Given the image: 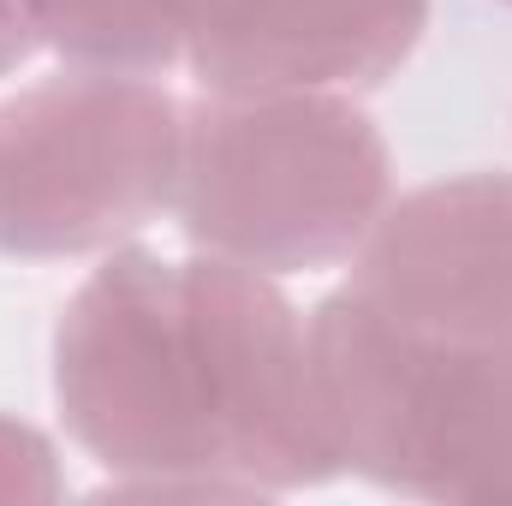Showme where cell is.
Here are the masks:
<instances>
[{"instance_id":"obj_11","label":"cell","mask_w":512,"mask_h":506,"mask_svg":"<svg viewBox=\"0 0 512 506\" xmlns=\"http://www.w3.org/2000/svg\"><path fill=\"white\" fill-rule=\"evenodd\" d=\"M36 48H42V36L24 12V0H0V78H12Z\"/></svg>"},{"instance_id":"obj_12","label":"cell","mask_w":512,"mask_h":506,"mask_svg":"<svg viewBox=\"0 0 512 506\" xmlns=\"http://www.w3.org/2000/svg\"><path fill=\"white\" fill-rule=\"evenodd\" d=\"M173 6H179V24H185V42H191V36H197V30H203V24L215 18V12H227L233 0H173Z\"/></svg>"},{"instance_id":"obj_8","label":"cell","mask_w":512,"mask_h":506,"mask_svg":"<svg viewBox=\"0 0 512 506\" xmlns=\"http://www.w3.org/2000/svg\"><path fill=\"white\" fill-rule=\"evenodd\" d=\"M417 501H512V334L429 352L411 489Z\"/></svg>"},{"instance_id":"obj_2","label":"cell","mask_w":512,"mask_h":506,"mask_svg":"<svg viewBox=\"0 0 512 506\" xmlns=\"http://www.w3.org/2000/svg\"><path fill=\"white\" fill-rule=\"evenodd\" d=\"M54 405L108 495L251 501L227 471L185 262L114 245L54 322Z\"/></svg>"},{"instance_id":"obj_9","label":"cell","mask_w":512,"mask_h":506,"mask_svg":"<svg viewBox=\"0 0 512 506\" xmlns=\"http://www.w3.org/2000/svg\"><path fill=\"white\" fill-rule=\"evenodd\" d=\"M42 48L84 72L161 78L185 60V24L173 0H24Z\"/></svg>"},{"instance_id":"obj_3","label":"cell","mask_w":512,"mask_h":506,"mask_svg":"<svg viewBox=\"0 0 512 506\" xmlns=\"http://www.w3.org/2000/svg\"><path fill=\"white\" fill-rule=\"evenodd\" d=\"M185 108L137 72L66 66L0 102V256L66 262L131 245L173 209Z\"/></svg>"},{"instance_id":"obj_6","label":"cell","mask_w":512,"mask_h":506,"mask_svg":"<svg viewBox=\"0 0 512 506\" xmlns=\"http://www.w3.org/2000/svg\"><path fill=\"white\" fill-rule=\"evenodd\" d=\"M423 30L429 0H233L185 42V66L209 96H352L387 84Z\"/></svg>"},{"instance_id":"obj_4","label":"cell","mask_w":512,"mask_h":506,"mask_svg":"<svg viewBox=\"0 0 512 506\" xmlns=\"http://www.w3.org/2000/svg\"><path fill=\"white\" fill-rule=\"evenodd\" d=\"M185 292L209 364V411L227 471L251 495H298L340 477L316 405L310 316H298L274 274L203 251L185 262Z\"/></svg>"},{"instance_id":"obj_5","label":"cell","mask_w":512,"mask_h":506,"mask_svg":"<svg viewBox=\"0 0 512 506\" xmlns=\"http://www.w3.org/2000/svg\"><path fill=\"white\" fill-rule=\"evenodd\" d=\"M352 286L399 328L477 346L512 334V167L387 197L352 256Z\"/></svg>"},{"instance_id":"obj_1","label":"cell","mask_w":512,"mask_h":506,"mask_svg":"<svg viewBox=\"0 0 512 506\" xmlns=\"http://www.w3.org/2000/svg\"><path fill=\"white\" fill-rule=\"evenodd\" d=\"M393 197L376 120L340 90L209 96L185 108L173 221L203 256L256 274L352 262Z\"/></svg>"},{"instance_id":"obj_13","label":"cell","mask_w":512,"mask_h":506,"mask_svg":"<svg viewBox=\"0 0 512 506\" xmlns=\"http://www.w3.org/2000/svg\"><path fill=\"white\" fill-rule=\"evenodd\" d=\"M507 6H512V0H507Z\"/></svg>"},{"instance_id":"obj_7","label":"cell","mask_w":512,"mask_h":506,"mask_svg":"<svg viewBox=\"0 0 512 506\" xmlns=\"http://www.w3.org/2000/svg\"><path fill=\"white\" fill-rule=\"evenodd\" d=\"M429 352L435 340L399 328L358 286L328 292L310 310V370L328 447L340 471L387 495L411 489V441H417Z\"/></svg>"},{"instance_id":"obj_10","label":"cell","mask_w":512,"mask_h":506,"mask_svg":"<svg viewBox=\"0 0 512 506\" xmlns=\"http://www.w3.org/2000/svg\"><path fill=\"white\" fill-rule=\"evenodd\" d=\"M66 495V477L54 465V447L42 429L18 423V417H0V501H60Z\"/></svg>"}]
</instances>
